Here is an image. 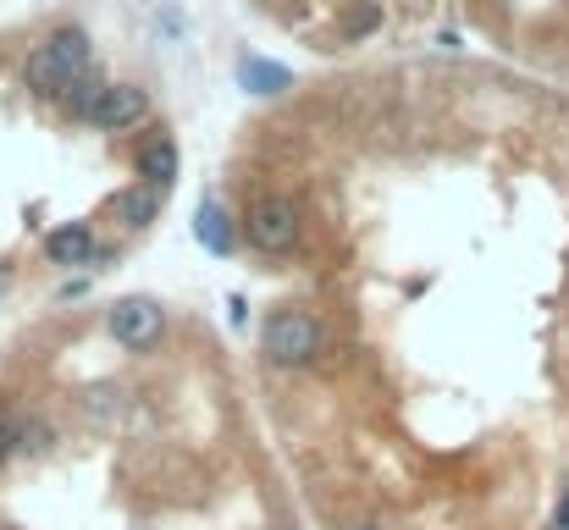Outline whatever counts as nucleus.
<instances>
[{"label":"nucleus","instance_id":"dca6fc26","mask_svg":"<svg viewBox=\"0 0 569 530\" xmlns=\"http://www.w3.org/2000/svg\"><path fill=\"white\" fill-rule=\"evenodd\" d=\"M366 530H371V526H366Z\"/></svg>","mask_w":569,"mask_h":530},{"label":"nucleus","instance_id":"f03ea898","mask_svg":"<svg viewBox=\"0 0 569 530\" xmlns=\"http://www.w3.org/2000/svg\"><path fill=\"white\" fill-rule=\"evenodd\" d=\"M243 238L260 249V254H293L299 238H305V221H299V204L288 193H260L243 216Z\"/></svg>","mask_w":569,"mask_h":530},{"label":"nucleus","instance_id":"0eeeda50","mask_svg":"<svg viewBox=\"0 0 569 530\" xmlns=\"http://www.w3.org/2000/svg\"><path fill=\"white\" fill-rule=\"evenodd\" d=\"M133 172H139V182H150V188H172L178 172H183V156H178V144H172L167 133H156V139H144V144H139Z\"/></svg>","mask_w":569,"mask_h":530},{"label":"nucleus","instance_id":"20e7f679","mask_svg":"<svg viewBox=\"0 0 569 530\" xmlns=\"http://www.w3.org/2000/svg\"><path fill=\"white\" fill-rule=\"evenodd\" d=\"M106 332H111L117 349L144 353L167 338V310H161L156 299H117V304L106 310Z\"/></svg>","mask_w":569,"mask_h":530},{"label":"nucleus","instance_id":"2eb2a0df","mask_svg":"<svg viewBox=\"0 0 569 530\" xmlns=\"http://www.w3.org/2000/svg\"><path fill=\"white\" fill-rule=\"evenodd\" d=\"M271 530H293V526H271Z\"/></svg>","mask_w":569,"mask_h":530},{"label":"nucleus","instance_id":"423d86ee","mask_svg":"<svg viewBox=\"0 0 569 530\" xmlns=\"http://www.w3.org/2000/svg\"><path fill=\"white\" fill-rule=\"evenodd\" d=\"M193 238H199V249L216 254V260H227V254L238 249V227H232V216H227V204H221L216 193L199 199V210H193Z\"/></svg>","mask_w":569,"mask_h":530},{"label":"nucleus","instance_id":"1a4fd4ad","mask_svg":"<svg viewBox=\"0 0 569 530\" xmlns=\"http://www.w3.org/2000/svg\"><path fill=\"white\" fill-rule=\"evenodd\" d=\"M238 89L243 94H288L293 89V72L282 67V61H266V56H243L238 61Z\"/></svg>","mask_w":569,"mask_h":530},{"label":"nucleus","instance_id":"4468645a","mask_svg":"<svg viewBox=\"0 0 569 530\" xmlns=\"http://www.w3.org/2000/svg\"><path fill=\"white\" fill-rule=\"evenodd\" d=\"M0 293H6V266H0Z\"/></svg>","mask_w":569,"mask_h":530},{"label":"nucleus","instance_id":"7ed1b4c3","mask_svg":"<svg viewBox=\"0 0 569 530\" xmlns=\"http://www.w3.org/2000/svg\"><path fill=\"white\" fill-rule=\"evenodd\" d=\"M260 343H266V359H271V364L299 370V364H310V359L321 353L327 332H321V321H316L310 310H277V316L266 321Z\"/></svg>","mask_w":569,"mask_h":530},{"label":"nucleus","instance_id":"f257e3e1","mask_svg":"<svg viewBox=\"0 0 569 530\" xmlns=\"http://www.w3.org/2000/svg\"><path fill=\"white\" fill-rule=\"evenodd\" d=\"M83 78H94V50H89V33L83 28H56L44 33L28 61H22V83L39 94V100H67Z\"/></svg>","mask_w":569,"mask_h":530},{"label":"nucleus","instance_id":"9b49d317","mask_svg":"<svg viewBox=\"0 0 569 530\" xmlns=\"http://www.w3.org/2000/svg\"><path fill=\"white\" fill-rule=\"evenodd\" d=\"M377 22H381V11H377V6H360V11L349 17V33H371Z\"/></svg>","mask_w":569,"mask_h":530},{"label":"nucleus","instance_id":"9d476101","mask_svg":"<svg viewBox=\"0 0 569 530\" xmlns=\"http://www.w3.org/2000/svg\"><path fill=\"white\" fill-rule=\"evenodd\" d=\"M161 199H167V188L133 182V188H122V193L111 199V216H117L122 227H150V221L161 216Z\"/></svg>","mask_w":569,"mask_h":530},{"label":"nucleus","instance_id":"6e6552de","mask_svg":"<svg viewBox=\"0 0 569 530\" xmlns=\"http://www.w3.org/2000/svg\"><path fill=\"white\" fill-rule=\"evenodd\" d=\"M44 254H50V266H94V254H100L94 227H89V221H67V227H56V232L44 238Z\"/></svg>","mask_w":569,"mask_h":530},{"label":"nucleus","instance_id":"f8f14e48","mask_svg":"<svg viewBox=\"0 0 569 530\" xmlns=\"http://www.w3.org/2000/svg\"><path fill=\"white\" fill-rule=\"evenodd\" d=\"M11 453H17V426H11V420H0V464H6Z\"/></svg>","mask_w":569,"mask_h":530},{"label":"nucleus","instance_id":"ddd939ff","mask_svg":"<svg viewBox=\"0 0 569 530\" xmlns=\"http://www.w3.org/2000/svg\"><path fill=\"white\" fill-rule=\"evenodd\" d=\"M553 530H569V492L559 498V514H553Z\"/></svg>","mask_w":569,"mask_h":530},{"label":"nucleus","instance_id":"39448f33","mask_svg":"<svg viewBox=\"0 0 569 530\" xmlns=\"http://www.w3.org/2000/svg\"><path fill=\"white\" fill-rule=\"evenodd\" d=\"M150 117V94L139 89V83H106V94H100V106H94V128L100 133H128V128H139Z\"/></svg>","mask_w":569,"mask_h":530}]
</instances>
